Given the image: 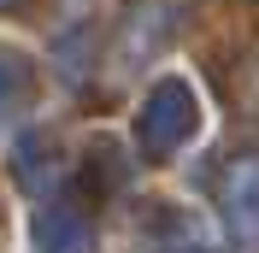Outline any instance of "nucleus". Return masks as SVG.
<instances>
[{
	"label": "nucleus",
	"mask_w": 259,
	"mask_h": 253,
	"mask_svg": "<svg viewBox=\"0 0 259 253\" xmlns=\"http://www.w3.org/2000/svg\"><path fill=\"white\" fill-rule=\"evenodd\" d=\"M189 136H194V95H189V82L165 77L159 89L147 95V106H142L136 142H142L147 159H165V153H177Z\"/></svg>",
	"instance_id": "f257e3e1"
},
{
	"label": "nucleus",
	"mask_w": 259,
	"mask_h": 253,
	"mask_svg": "<svg viewBox=\"0 0 259 253\" xmlns=\"http://www.w3.org/2000/svg\"><path fill=\"white\" fill-rule=\"evenodd\" d=\"M224 218L242 247H259V159H236L224 171Z\"/></svg>",
	"instance_id": "f03ea898"
},
{
	"label": "nucleus",
	"mask_w": 259,
	"mask_h": 253,
	"mask_svg": "<svg viewBox=\"0 0 259 253\" xmlns=\"http://www.w3.org/2000/svg\"><path fill=\"white\" fill-rule=\"evenodd\" d=\"M35 241L48 253H95V218L77 200H53L35 212Z\"/></svg>",
	"instance_id": "7ed1b4c3"
},
{
	"label": "nucleus",
	"mask_w": 259,
	"mask_h": 253,
	"mask_svg": "<svg viewBox=\"0 0 259 253\" xmlns=\"http://www.w3.org/2000/svg\"><path fill=\"white\" fill-rule=\"evenodd\" d=\"M30 100V65L18 59V53H0V124L18 118Z\"/></svg>",
	"instance_id": "20e7f679"
}]
</instances>
